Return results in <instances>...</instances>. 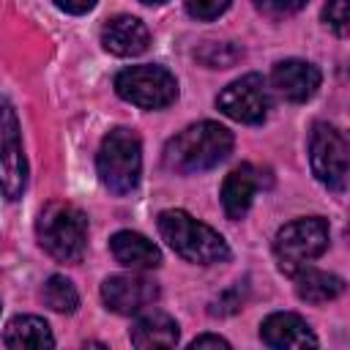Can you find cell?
Listing matches in <instances>:
<instances>
[{
	"instance_id": "obj_1",
	"label": "cell",
	"mask_w": 350,
	"mask_h": 350,
	"mask_svg": "<svg viewBox=\"0 0 350 350\" xmlns=\"http://www.w3.org/2000/svg\"><path fill=\"white\" fill-rule=\"evenodd\" d=\"M230 150L232 134L213 120H202L186 126L164 145V164L178 175H194L224 161Z\"/></svg>"
},
{
	"instance_id": "obj_2",
	"label": "cell",
	"mask_w": 350,
	"mask_h": 350,
	"mask_svg": "<svg viewBox=\"0 0 350 350\" xmlns=\"http://www.w3.org/2000/svg\"><path fill=\"white\" fill-rule=\"evenodd\" d=\"M159 232L161 238L189 262L213 265L230 257L227 241L208 224L197 221L186 211H161L159 213Z\"/></svg>"
},
{
	"instance_id": "obj_3",
	"label": "cell",
	"mask_w": 350,
	"mask_h": 350,
	"mask_svg": "<svg viewBox=\"0 0 350 350\" xmlns=\"http://www.w3.org/2000/svg\"><path fill=\"white\" fill-rule=\"evenodd\" d=\"M38 243L60 262H79L88 246V216L71 202H49L36 221Z\"/></svg>"
},
{
	"instance_id": "obj_4",
	"label": "cell",
	"mask_w": 350,
	"mask_h": 350,
	"mask_svg": "<svg viewBox=\"0 0 350 350\" xmlns=\"http://www.w3.org/2000/svg\"><path fill=\"white\" fill-rule=\"evenodd\" d=\"M98 178L112 194H129L139 183L142 172V145L131 129H112L96 156Z\"/></svg>"
},
{
	"instance_id": "obj_5",
	"label": "cell",
	"mask_w": 350,
	"mask_h": 350,
	"mask_svg": "<svg viewBox=\"0 0 350 350\" xmlns=\"http://www.w3.org/2000/svg\"><path fill=\"white\" fill-rule=\"evenodd\" d=\"M325 249H328V224L320 216L295 219L284 224L273 241V257L279 262V271L287 276H295Z\"/></svg>"
},
{
	"instance_id": "obj_6",
	"label": "cell",
	"mask_w": 350,
	"mask_h": 350,
	"mask_svg": "<svg viewBox=\"0 0 350 350\" xmlns=\"http://www.w3.org/2000/svg\"><path fill=\"white\" fill-rule=\"evenodd\" d=\"M115 90L120 98L142 107V109H161L175 101L178 82L164 66L142 63L129 66L115 77Z\"/></svg>"
},
{
	"instance_id": "obj_7",
	"label": "cell",
	"mask_w": 350,
	"mask_h": 350,
	"mask_svg": "<svg viewBox=\"0 0 350 350\" xmlns=\"http://www.w3.org/2000/svg\"><path fill=\"white\" fill-rule=\"evenodd\" d=\"M347 137L331 126V123H317L312 129L309 139V161L314 178L328 186L331 191L342 194L347 189Z\"/></svg>"
},
{
	"instance_id": "obj_8",
	"label": "cell",
	"mask_w": 350,
	"mask_h": 350,
	"mask_svg": "<svg viewBox=\"0 0 350 350\" xmlns=\"http://www.w3.org/2000/svg\"><path fill=\"white\" fill-rule=\"evenodd\" d=\"M27 183V161L19 139V120L8 98L0 96V194L19 200Z\"/></svg>"
},
{
	"instance_id": "obj_9",
	"label": "cell",
	"mask_w": 350,
	"mask_h": 350,
	"mask_svg": "<svg viewBox=\"0 0 350 350\" xmlns=\"http://www.w3.org/2000/svg\"><path fill=\"white\" fill-rule=\"evenodd\" d=\"M216 107L238 123H260L268 115V88L260 74H246L230 82L219 96Z\"/></svg>"
},
{
	"instance_id": "obj_10",
	"label": "cell",
	"mask_w": 350,
	"mask_h": 350,
	"mask_svg": "<svg viewBox=\"0 0 350 350\" xmlns=\"http://www.w3.org/2000/svg\"><path fill=\"white\" fill-rule=\"evenodd\" d=\"M101 298L104 304L118 312V314H134L145 306H150L159 298V287L156 282H150L148 276H137V273H118L104 279L101 284Z\"/></svg>"
},
{
	"instance_id": "obj_11",
	"label": "cell",
	"mask_w": 350,
	"mask_h": 350,
	"mask_svg": "<svg viewBox=\"0 0 350 350\" xmlns=\"http://www.w3.org/2000/svg\"><path fill=\"white\" fill-rule=\"evenodd\" d=\"M320 68L306 63V60H282L273 66L271 82L276 88L279 96H284L287 101H306L314 96V90L320 88Z\"/></svg>"
},
{
	"instance_id": "obj_12",
	"label": "cell",
	"mask_w": 350,
	"mask_h": 350,
	"mask_svg": "<svg viewBox=\"0 0 350 350\" xmlns=\"http://www.w3.org/2000/svg\"><path fill=\"white\" fill-rule=\"evenodd\" d=\"M260 336L268 347H317V336L312 334V328L306 325L304 317L293 314V312H273L262 320Z\"/></svg>"
},
{
	"instance_id": "obj_13",
	"label": "cell",
	"mask_w": 350,
	"mask_h": 350,
	"mask_svg": "<svg viewBox=\"0 0 350 350\" xmlns=\"http://www.w3.org/2000/svg\"><path fill=\"white\" fill-rule=\"evenodd\" d=\"M101 44L107 52H112L118 57H134L148 49L150 33H148L145 22H139L137 16H115L104 25Z\"/></svg>"
},
{
	"instance_id": "obj_14",
	"label": "cell",
	"mask_w": 350,
	"mask_h": 350,
	"mask_svg": "<svg viewBox=\"0 0 350 350\" xmlns=\"http://www.w3.org/2000/svg\"><path fill=\"white\" fill-rule=\"evenodd\" d=\"M260 183H262L260 170H254L252 164H241L224 178V183H221V208H224L227 219H241L252 208V200H254Z\"/></svg>"
},
{
	"instance_id": "obj_15",
	"label": "cell",
	"mask_w": 350,
	"mask_h": 350,
	"mask_svg": "<svg viewBox=\"0 0 350 350\" xmlns=\"http://www.w3.org/2000/svg\"><path fill=\"white\" fill-rule=\"evenodd\" d=\"M109 249L115 254V260L126 268H159L161 265V252L153 241H148L139 232L131 230H120L109 238Z\"/></svg>"
},
{
	"instance_id": "obj_16",
	"label": "cell",
	"mask_w": 350,
	"mask_h": 350,
	"mask_svg": "<svg viewBox=\"0 0 350 350\" xmlns=\"http://www.w3.org/2000/svg\"><path fill=\"white\" fill-rule=\"evenodd\" d=\"M178 342V323L167 312H148L137 317L131 325V345L139 350L150 347H175Z\"/></svg>"
},
{
	"instance_id": "obj_17",
	"label": "cell",
	"mask_w": 350,
	"mask_h": 350,
	"mask_svg": "<svg viewBox=\"0 0 350 350\" xmlns=\"http://www.w3.org/2000/svg\"><path fill=\"white\" fill-rule=\"evenodd\" d=\"M5 347L14 350H44V347H55V336L46 325V320L36 317V314H16L3 334Z\"/></svg>"
},
{
	"instance_id": "obj_18",
	"label": "cell",
	"mask_w": 350,
	"mask_h": 350,
	"mask_svg": "<svg viewBox=\"0 0 350 350\" xmlns=\"http://www.w3.org/2000/svg\"><path fill=\"white\" fill-rule=\"evenodd\" d=\"M345 279L328 271H314V268H301L295 273V293L306 304H325L342 295Z\"/></svg>"
},
{
	"instance_id": "obj_19",
	"label": "cell",
	"mask_w": 350,
	"mask_h": 350,
	"mask_svg": "<svg viewBox=\"0 0 350 350\" xmlns=\"http://www.w3.org/2000/svg\"><path fill=\"white\" fill-rule=\"evenodd\" d=\"M41 298H44V304H46L49 309L66 312V314L79 306V293H77V287L71 284V279H66V276H60V273H55V276H49V279L44 282Z\"/></svg>"
},
{
	"instance_id": "obj_20",
	"label": "cell",
	"mask_w": 350,
	"mask_h": 350,
	"mask_svg": "<svg viewBox=\"0 0 350 350\" xmlns=\"http://www.w3.org/2000/svg\"><path fill=\"white\" fill-rule=\"evenodd\" d=\"M197 57L211 68H227L241 57V52L230 44H205V49H200Z\"/></svg>"
},
{
	"instance_id": "obj_21",
	"label": "cell",
	"mask_w": 350,
	"mask_h": 350,
	"mask_svg": "<svg viewBox=\"0 0 350 350\" xmlns=\"http://www.w3.org/2000/svg\"><path fill=\"white\" fill-rule=\"evenodd\" d=\"M323 19L325 25L339 36L345 38L347 30H350V11H347V0H328L325 8H323Z\"/></svg>"
},
{
	"instance_id": "obj_22",
	"label": "cell",
	"mask_w": 350,
	"mask_h": 350,
	"mask_svg": "<svg viewBox=\"0 0 350 350\" xmlns=\"http://www.w3.org/2000/svg\"><path fill=\"white\" fill-rule=\"evenodd\" d=\"M230 3H232V0H186V11H189L194 19L208 22V19L221 16V14L230 8Z\"/></svg>"
},
{
	"instance_id": "obj_23",
	"label": "cell",
	"mask_w": 350,
	"mask_h": 350,
	"mask_svg": "<svg viewBox=\"0 0 350 350\" xmlns=\"http://www.w3.org/2000/svg\"><path fill=\"white\" fill-rule=\"evenodd\" d=\"M254 5L268 16H290L306 5V0H254Z\"/></svg>"
},
{
	"instance_id": "obj_24",
	"label": "cell",
	"mask_w": 350,
	"mask_h": 350,
	"mask_svg": "<svg viewBox=\"0 0 350 350\" xmlns=\"http://www.w3.org/2000/svg\"><path fill=\"white\" fill-rule=\"evenodd\" d=\"M55 5L66 14H88L96 5V0H55Z\"/></svg>"
},
{
	"instance_id": "obj_25",
	"label": "cell",
	"mask_w": 350,
	"mask_h": 350,
	"mask_svg": "<svg viewBox=\"0 0 350 350\" xmlns=\"http://www.w3.org/2000/svg\"><path fill=\"white\" fill-rule=\"evenodd\" d=\"M191 350H200V347H221V350H227L230 347V342L227 339H221V336H213V334H202V336H197V339H191V345H189Z\"/></svg>"
},
{
	"instance_id": "obj_26",
	"label": "cell",
	"mask_w": 350,
	"mask_h": 350,
	"mask_svg": "<svg viewBox=\"0 0 350 350\" xmlns=\"http://www.w3.org/2000/svg\"><path fill=\"white\" fill-rule=\"evenodd\" d=\"M142 3H164V0H142Z\"/></svg>"
}]
</instances>
